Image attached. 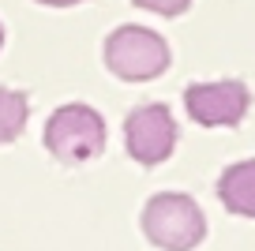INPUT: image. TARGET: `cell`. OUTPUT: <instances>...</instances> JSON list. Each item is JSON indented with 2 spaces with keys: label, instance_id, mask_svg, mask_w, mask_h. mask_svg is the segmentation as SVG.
Returning a JSON list of instances; mask_svg holds the SVG:
<instances>
[{
  "label": "cell",
  "instance_id": "277c9868",
  "mask_svg": "<svg viewBox=\"0 0 255 251\" xmlns=\"http://www.w3.org/2000/svg\"><path fill=\"white\" fill-rule=\"evenodd\" d=\"M124 146L128 154L135 157L139 165H161L176 146V120L169 113V105L150 102V105H139V109L128 113L124 120Z\"/></svg>",
  "mask_w": 255,
  "mask_h": 251
},
{
  "label": "cell",
  "instance_id": "ba28073f",
  "mask_svg": "<svg viewBox=\"0 0 255 251\" xmlns=\"http://www.w3.org/2000/svg\"><path fill=\"white\" fill-rule=\"evenodd\" d=\"M131 4L154 11V15H184L191 8V0H131Z\"/></svg>",
  "mask_w": 255,
  "mask_h": 251
},
{
  "label": "cell",
  "instance_id": "52a82bcc",
  "mask_svg": "<svg viewBox=\"0 0 255 251\" xmlns=\"http://www.w3.org/2000/svg\"><path fill=\"white\" fill-rule=\"evenodd\" d=\"M26 117H30V102H26L23 90L0 87V146L4 142H15L26 127Z\"/></svg>",
  "mask_w": 255,
  "mask_h": 251
},
{
  "label": "cell",
  "instance_id": "8992f818",
  "mask_svg": "<svg viewBox=\"0 0 255 251\" xmlns=\"http://www.w3.org/2000/svg\"><path fill=\"white\" fill-rule=\"evenodd\" d=\"M218 199L225 210L255 218V161H237L218 176Z\"/></svg>",
  "mask_w": 255,
  "mask_h": 251
},
{
  "label": "cell",
  "instance_id": "30bf717a",
  "mask_svg": "<svg viewBox=\"0 0 255 251\" xmlns=\"http://www.w3.org/2000/svg\"><path fill=\"white\" fill-rule=\"evenodd\" d=\"M0 45H4V26H0Z\"/></svg>",
  "mask_w": 255,
  "mask_h": 251
},
{
  "label": "cell",
  "instance_id": "7a4b0ae2",
  "mask_svg": "<svg viewBox=\"0 0 255 251\" xmlns=\"http://www.w3.org/2000/svg\"><path fill=\"white\" fill-rule=\"evenodd\" d=\"M45 150L64 165H83L105 150V120L90 105L68 102L45 120Z\"/></svg>",
  "mask_w": 255,
  "mask_h": 251
},
{
  "label": "cell",
  "instance_id": "5b68a950",
  "mask_svg": "<svg viewBox=\"0 0 255 251\" xmlns=\"http://www.w3.org/2000/svg\"><path fill=\"white\" fill-rule=\"evenodd\" d=\"M252 94L240 79H225V83H191L184 90V109L195 124L203 127H237L248 117Z\"/></svg>",
  "mask_w": 255,
  "mask_h": 251
},
{
  "label": "cell",
  "instance_id": "3957f363",
  "mask_svg": "<svg viewBox=\"0 0 255 251\" xmlns=\"http://www.w3.org/2000/svg\"><path fill=\"white\" fill-rule=\"evenodd\" d=\"M169 45L146 26H117L105 38V68L124 83H150L169 68Z\"/></svg>",
  "mask_w": 255,
  "mask_h": 251
},
{
  "label": "cell",
  "instance_id": "9c48e42d",
  "mask_svg": "<svg viewBox=\"0 0 255 251\" xmlns=\"http://www.w3.org/2000/svg\"><path fill=\"white\" fill-rule=\"evenodd\" d=\"M38 4H53V8H68V4H83V0H38Z\"/></svg>",
  "mask_w": 255,
  "mask_h": 251
},
{
  "label": "cell",
  "instance_id": "6da1fadb",
  "mask_svg": "<svg viewBox=\"0 0 255 251\" xmlns=\"http://www.w3.org/2000/svg\"><path fill=\"white\" fill-rule=\"evenodd\" d=\"M143 233L161 251H191L207 236V218L199 203L184 191H158L143 206Z\"/></svg>",
  "mask_w": 255,
  "mask_h": 251
}]
</instances>
